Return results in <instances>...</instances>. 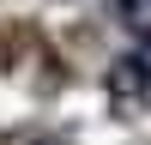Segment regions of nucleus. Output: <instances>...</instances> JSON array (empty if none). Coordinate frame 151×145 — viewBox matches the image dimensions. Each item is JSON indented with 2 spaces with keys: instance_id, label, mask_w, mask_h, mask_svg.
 I'll return each instance as SVG.
<instances>
[{
  "instance_id": "f257e3e1",
  "label": "nucleus",
  "mask_w": 151,
  "mask_h": 145,
  "mask_svg": "<svg viewBox=\"0 0 151 145\" xmlns=\"http://www.w3.org/2000/svg\"><path fill=\"white\" fill-rule=\"evenodd\" d=\"M109 85H115L121 97H145V91H151V36H145V42H133L127 55L109 67Z\"/></svg>"
},
{
  "instance_id": "f03ea898",
  "label": "nucleus",
  "mask_w": 151,
  "mask_h": 145,
  "mask_svg": "<svg viewBox=\"0 0 151 145\" xmlns=\"http://www.w3.org/2000/svg\"><path fill=\"white\" fill-rule=\"evenodd\" d=\"M103 6H109V18H115L133 42H145V36H151V0H103Z\"/></svg>"
}]
</instances>
